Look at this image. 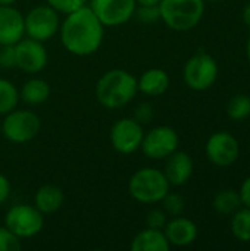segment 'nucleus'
<instances>
[{"label":"nucleus","mask_w":250,"mask_h":251,"mask_svg":"<svg viewBox=\"0 0 250 251\" xmlns=\"http://www.w3.org/2000/svg\"><path fill=\"white\" fill-rule=\"evenodd\" d=\"M60 41L74 56H90L96 53L105 37V25L99 21L88 4L65 15L60 22Z\"/></svg>","instance_id":"f257e3e1"},{"label":"nucleus","mask_w":250,"mask_h":251,"mask_svg":"<svg viewBox=\"0 0 250 251\" xmlns=\"http://www.w3.org/2000/svg\"><path fill=\"white\" fill-rule=\"evenodd\" d=\"M96 99L99 103L115 110L128 104L137 94V78L125 69H111L105 72L96 84Z\"/></svg>","instance_id":"f03ea898"},{"label":"nucleus","mask_w":250,"mask_h":251,"mask_svg":"<svg viewBox=\"0 0 250 251\" xmlns=\"http://www.w3.org/2000/svg\"><path fill=\"white\" fill-rule=\"evenodd\" d=\"M158 6L161 19L178 32L196 28L205 13V0H161Z\"/></svg>","instance_id":"7ed1b4c3"},{"label":"nucleus","mask_w":250,"mask_h":251,"mask_svg":"<svg viewBox=\"0 0 250 251\" xmlns=\"http://www.w3.org/2000/svg\"><path fill=\"white\" fill-rule=\"evenodd\" d=\"M171 184L165 174L155 168H143L133 174L128 181L130 196L143 204H156L169 193Z\"/></svg>","instance_id":"20e7f679"},{"label":"nucleus","mask_w":250,"mask_h":251,"mask_svg":"<svg viewBox=\"0 0 250 251\" xmlns=\"http://www.w3.org/2000/svg\"><path fill=\"white\" fill-rule=\"evenodd\" d=\"M218 74L220 68L217 60L205 51L193 54L183 68L184 82L190 90L194 91L209 90L215 84Z\"/></svg>","instance_id":"39448f33"},{"label":"nucleus","mask_w":250,"mask_h":251,"mask_svg":"<svg viewBox=\"0 0 250 251\" xmlns=\"http://www.w3.org/2000/svg\"><path fill=\"white\" fill-rule=\"evenodd\" d=\"M41 128L37 113L25 109H13L4 115L1 122V132L6 140L15 144H24L34 140Z\"/></svg>","instance_id":"423d86ee"},{"label":"nucleus","mask_w":250,"mask_h":251,"mask_svg":"<svg viewBox=\"0 0 250 251\" xmlns=\"http://www.w3.org/2000/svg\"><path fill=\"white\" fill-rule=\"evenodd\" d=\"M4 226L19 240L35 237L44 226V215L34 204H15L4 216Z\"/></svg>","instance_id":"0eeeda50"},{"label":"nucleus","mask_w":250,"mask_h":251,"mask_svg":"<svg viewBox=\"0 0 250 251\" xmlns=\"http://www.w3.org/2000/svg\"><path fill=\"white\" fill-rule=\"evenodd\" d=\"M24 25L27 37L44 43L53 38L60 28L59 12L49 4L35 6L24 16Z\"/></svg>","instance_id":"6e6552de"},{"label":"nucleus","mask_w":250,"mask_h":251,"mask_svg":"<svg viewBox=\"0 0 250 251\" xmlns=\"http://www.w3.org/2000/svg\"><path fill=\"white\" fill-rule=\"evenodd\" d=\"M180 144L178 134L174 128L159 125L144 132L140 150L152 160H162L171 156Z\"/></svg>","instance_id":"1a4fd4ad"},{"label":"nucleus","mask_w":250,"mask_h":251,"mask_svg":"<svg viewBox=\"0 0 250 251\" xmlns=\"http://www.w3.org/2000/svg\"><path fill=\"white\" fill-rule=\"evenodd\" d=\"M205 153L212 165L218 168H228L237 162L240 146L233 134L228 131H218L208 138Z\"/></svg>","instance_id":"9d476101"},{"label":"nucleus","mask_w":250,"mask_h":251,"mask_svg":"<svg viewBox=\"0 0 250 251\" xmlns=\"http://www.w3.org/2000/svg\"><path fill=\"white\" fill-rule=\"evenodd\" d=\"M143 125L134 118H122L111 128V144L121 154H131L137 151L143 141Z\"/></svg>","instance_id":"9b49d317"},{"label":"nucleus","mask_w":250,"mask_h":251,"mask_svg":"<svg viewBox=\"0 0 250 251\" xmlns=\"http://www.w3.org/2000/svg\"><path fill=\"white\" fill-rule=\"evenodd\" d=\"M88 7L105 26H118L128 22L136 12V0H88Z\"/></svg>","instance_id":"f8f14e48"},{"label":"nucleus","mask_w":250,"mask_h":251,"mask_svg":"<svg viewBox=\"0 0 250 251\" xmlns=\"http://www.w3.org/2000/svg\"><path fill=\"white\" fill-rule=\"evenodd\" d=\"M15 57L16 68L27 74H38L47 65V50L43 41L22 37L15 44Z\"/></svg>","instance_id":"ddd939ff"},{"label":"nucleus","mask_w":250,"mask_h":251,"mask_svg":"<svg viewBox=\"0 0 250 251\" xmlns=\"http://www.w3.org/2000/svg\"><path fill=\"white\" fill-rule=\"evenodd\" d=\"M25 37L24 15L13 6H0V46L16 44Z\"/></svg>","instance_id":"4468645a"},{"label":"nucleus","mask_w":250,"mask_h":251,"mask_svg":"<svg viewBox=\"0 0 250 251\" xmlns=\"http://www.w3.org/2000/svg\"><path fill=\"white\" fill-rule=\"evenodd\" d=\"M194 163L189 153L175 150L171 156L167 157V163L164 168V174L168 182L174 187H181L189 182L193 175Z\"/></svg>","instance_id":"2eb2a0df"},{"label":"nucleus","mask_w":250,"mask_h":251,"mask_svg":"<svg viewBox=\"0 0 250 251\" xmlns=\"http://www.w3.org/2000/svg\"><path fill=\"white\" fill-rule=\"evenodd\" d=\"M164 234L169 246L187 247V246H192L197 240L199 231L193 221L180 215V216H174L171 221L167 222L164 228Z\"/></svg>","instance_id":"dca6fc26"},{"label":"nucleus","mask_w":250,"mask_h":251,"mask_svg":"<svg viewBox=\"0 0 250 251\" xmlns=\"http://www.w3.org/2000/svg\"><path fill=\"white\" fill-rule=\"evenodd\" d=\"M168 87H169V75L167 71H164L161 68L147 69L137 79L139 91L146 96H150V97L164 94L168 90Z\"/></svg>","instance_id":"f3484780"},{"label":"nucleus","mask_w":250,"mask_h":251,"mask_svg":"<svg viewBox=\"0 0 250 251\" xmlns=\"http://www.w3.org/2000/svg\"><path fill=\"white\" fill-rule=\"evenodd\" d=\"M133 251H168L171 249L162 229H141L131 241Z\"/></svg>","instance_id":"a211bd4d"},{"label":"nucleus","mask_w":250,"mask_h":251,"mask_svg":"<svg viewBox=\"0 0 250 251\" xmlns=\"http://www.w3.org/2000/svg\"><path fill=\"white\" fill-rule=\"evenodd\" d=\"M63 191L56 185H43L34 196V206L43 215H52L57 212L63 204Z\"/></svg>","instance_id":"6ab92c4d"},{"label":"nucleus","mask_w":250,"mask_h":251,"mask_svg":"<svg viewBox=\"0 0 250 251\" xmlns=\"http://www.w3.org/2000/svg\"><path fill=\"white\" fill-rule=\"evenodd\" d=\"M50 96V85L47 81L41 78H31L24 82L19 90V99H22L27 104L37 106L44 103Z\"/></svg>","instance_id":"aec40b11"},{"label":"nucleus","mask_w":250,"mask_h":251,"mask_svg":"<svg viewBox=\"0 0 250 251\" xmlns=\"http://www.w3.org/2000/svg\"><path fill=\"white\" fill-rule=\"evenodd\" d=\"M242 206L243 204H242V199H240L239 191L231 190V188L220 191L214 197V201H212V207L220 215H233Z\"/></svg>","instance_id":"412c9836"},{"label":"nucleus","mask_w":250,"mask_h":251,"mask_svg":"<svg viewBox=\"0 0 250 251\" xmlns=\"http://www.w3.org/2000/svg\"><path fill=\"white\" fill-rule=\"evenodd\" d=\"M231 234L233 237L240 241L248 244L250 243V209L243 206L239 210H236L231 215Z\"/></svg>","instance_id":"4be33fe9"},{"label":"nucleus","mask_w":250,"mask_h":251,"mask_svg":"<svg viewBox=\"0 0 250 251\" xmlns=\"http://www.w3.org/2000/svg\"><path fill=\"white\" fill-rule=\"evenodd\" d=\"M19 91L9 79L0 78V115H6L16 107Z\"/></svg>","instance_id":"5701e85b"},{"label":"nucleus","mask_w":250,"mask_h":251,"mask_svg":"<svg viewBox=\"0 0 250 251\" xmlns=\"http://www.w3.org/2000/svg\"><path fill=\"white\" fill-rule=\"evenodd\" d=\"M227 115L230 119L239 122L250 116V96L249 94H236L227 103Z\"/></svg>","instance_id":"b1692460"},{"label":"nucleus","mask_w":250,"mask_h":251,"mask_svg":"<svg viewBox=\"0 0 250 251\" xmlns=\"http://www.w3.org/2000/svg\"><path fill=\"white\" fill-rule=\"evenodd\" d=\"M161 203H162V209L165 210V213L171 218L183 215V212L186 209V200L183 199V196H180L177 193H168L161 200Z\"/></svg>","instance_id":"393cba45"},{"label":"nucleus","mask_w":250,"mask_h":251,"mask_svg":"<svg viewBox=\"0 0 250 251\" xmlns=\"http://www.w3.org/2000/svg\"><path fill=\"white\" fill-rule=\"evenodd\" d=\"M87 1L88 0H47V4L52 6L59 13L68 15V13L75 12V10L81 9L83 6H85Z\"/></svg>","instance_id":"a878e982"},{"label":"nucleus","mask_w":250,"mask_h":251,"mask_svg":"<svg viewBox=\"0 0 250 251\" xmlns=\"http://www.w3.org/2000/svg\"><path fill=\"white\" fill-rule=\"evenodd\" d=\"M21 249V240L6 226H0V251H18Z\"/></svg>","instance_id":"bb28decb"},{"label":"nucleus","mask_w":250,"mask_h":251,"mask_svg":"<svg viewBox=\"0 0 250 251\" xmlns=\"http://www.w3.org/2000/svg\"><path fill=\"white\" fill-rule=\"evenodd\" d=\"M134 16L140 21V22H144V24H152V22H156L161 19V12H159V6H141V4H137L136 7V12H134Z\"/></svg>","instance_id":"cd10ccee"},{"label":"nucleus","mask_w":250,"mask_h":251,"mask_svg":"<svg viewBox=\"0 0 250 251\" xmlns=\"http://www.w3.org/2000/svg\"><path fill=\"white\" fill-rule=\"evenodd\" d=\"M168 222V215L165 213L164 209H152L146 215V226L153 228V229H162L165 228Z\"/></svg>","instance_id":"c85d7f7f"},{"label":"nucleus","mask_w":250,"mask_h":251,"mask_svg":"<svg viewBox=\"0 0 250 251\" xmlns=\"http://www.w3.org/2000/svg\"><path fill=\"white\" fill-rule=\"evenodd\" d=\"M153 116H155V109H153V106H152L149 101L140 103V104L136 107V110H134V119H136L139 124H141V125L149 124V122L153 119Z\"/></svg>","instance_id":"c756f323"},{"label":"nucleus","mask_w":250,"mask_h":251,"mask_svg":"<svg viewBox=\"0 0 250 251\" xmlns=\"http://www.w3.org/2000/svg\"><path fill=\"white\" fill-rule=\"evenodd\" d=\"M0 68H4V69L16 68L15 44L0 46Z\"/></svg>","instance_id":"7c9ffc66"},{"label":"nucleus","mask_w":250,"mask_h":251,"mask_svg":"<svg viewBox=\"0 0 250 251\" xmlns=\"http://www.w3.org/2000/svg\"><path fill=\"white\" fill-rule=\"evenodd\" d=\"M240 199H242V204L250 209V175L243 181L240 190H239Z\"/></svg>","instance_id":"2f4dec72"},{"label":"nucleus","mask_w":250,"mask_h":251,"mask_svg":"<svg viewBox=\"0 0 250 251\" xmlns=\"http://www.w3.org/2000/svg\"><path fill=\"white\" fill-rule=\"evenodd\" d=\"M10 182H9V179L4 176V175H1L0 174V204H3L7 199H9V196H10Z\"/></svg>","instance_id":"473e14b6"},{"label":"nucleus","mask_w":250,"mask_h":251,"mask_svg":"<svg viewBox=\"0 0 250 251\" xmlns=\"http://www.w3.org/2000/svg\"><path fill=\"white\" fill-rule=\"evenodd\" d=\"M242 16H243V22L250 28V3H248V4L245 6V9H243V12H242Z\"/></svg>","instance_id":"72a5a7b5"},{"label":"nucleus","mask_w":250,"mask_h":251,"mask_svg":"<svg viewBox=\"0 0 250 251\" xmlns=\"http://www.w3.org/2000/svg\"><path fill=\"white\" fill-rule=\"evenodd\" d=\"M161 0H136L137 4H141V6H156L159 4Z\"/></svg>","instance_id":"f704fd0d"},{"label":"nucleus","mask_w":250,"mask_h":251,"mask_svg":"<svg viewBox=\"0 0 250 251\" xmlns=\"http://www.w3.org/2000/svg\"><path fill=\"white\" fill-rule=\"evenodd\" d=\"M16 0H0V6H12Z\"/></svg>","instance_id":"c9c22d12"},{"label":"nucleus","mask_w":250,"mask_h":251,"mask_svg":"<svg viewBox=\"0 0 250 251\" xmlns=\"http://www.w3.org/2000/svg\"><path fill=\"white\" fill-rule=\"evenodd\" d=\"M246 53H248V62H249L250 65V37L249 40H248V46H246Z\"/></svg>","instance_id":"e433bc0d"},{"label":"nucleus","mask_w":250,"mask_h":251,"mask_svg":"<svg viewBox=\"0 0 250 251\" xmlns=\"http://www.w3.org/2000/svg\"><path fill=\"white\" fill-rule=\"evenodd\" d=\"M211 1H217V0H211Z\"/></svg>","instance_id":"4c0bfd02"},{"label":"nucleus","mask_w":250,"mask_h":251,"mask_svg":"<svg viewBox=\"0 0 250 251\" xmlns=\"http://www.w3.org/2000/svg\"><path fill=\"white\" fill-rule=\"evenodd\" d=\"M249 150H250V146H249Z\"/></svg>","instance_id":"58836bf2"}]
</instances>
